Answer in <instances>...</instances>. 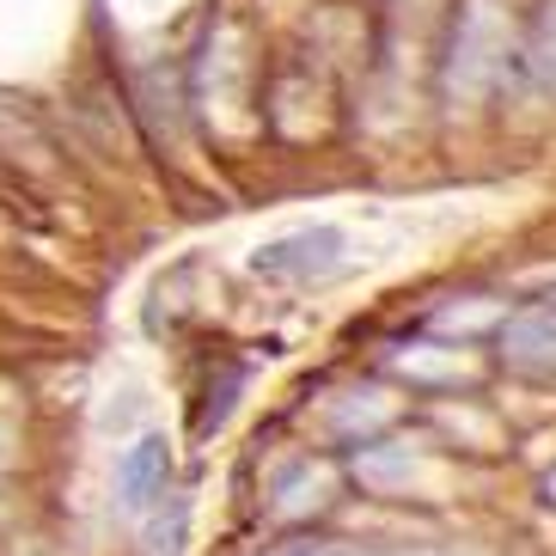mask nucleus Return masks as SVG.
Wrapping results in <instances>:
<instances>
[{"label": "nucleus", "instance_id": "obj_1", "mask_svg": "<svg viewBox=\"0 0 556 556\" xmlns=\"http://www.w3.org/2000/svg\"><path fill=\"white\" fill-rule=\"evenodd\" d=\"M123 483H129V502H153V495L165 490V446L160 441H141V453L123 465Z\"/></svg>", "mask_w": 556, "mask_h": 556}]
</instances>
